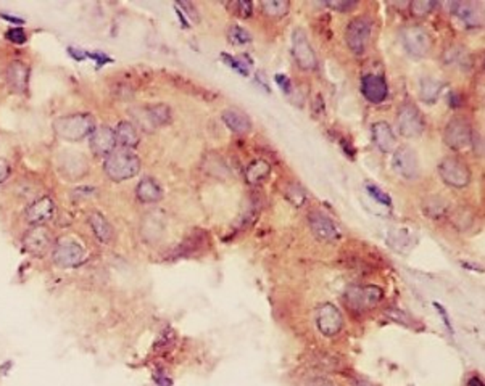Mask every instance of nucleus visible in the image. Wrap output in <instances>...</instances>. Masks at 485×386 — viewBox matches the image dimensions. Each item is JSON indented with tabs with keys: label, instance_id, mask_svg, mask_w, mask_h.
Listing matches in <instances>:
<instances>
[{
	"label": "nucleus",
	"instance_id": "nucleus-1",
	"mask_svg": "<svg viewBox=\"0 0 485 386\" xmlns=\"http://www.w3.org/2000/svg\"><path fill=\"white\" fill-rule=\"evenodd\" d=\"M103 171L115 182L128 181L136 177L141 171V159L132 150H113L108 156H105Z\"/></svg>",
	"mask_w": 485,
	"mask_h": 386
},
{
	"label": "nucleus",
	"instance_id": "nucleus-2",
	"mask_svg": "<svg viewBox=\"0 0 485 386\" xmlns=\"http://www.w3.org/2000/svg\"><path fill=\"white\" fill-rule=\"evenodd\" d=\"M95 121L92 114L78 113L70 116H61L54 121L55 134L63 140L78 142L94 132Z\"/></svg>",
	"mask_w": 485,
	"mask_h": 386
},
{
	"label": "nucleus",
	"instance_id": "nucleus-3",
	"mask_svg": "<svg viewBox=\"0 0 485 386\" xmlns=\"http://www.w3.org/2000/svg\"><path fill=\"white\" fill-rule=\"evenodd\" d=\"M373 32V21L368 17L353 18L345 29V41L350 50L357 55H363L366 52L369 39Z\"/></svg>",
	"mask_w": 485,
	"mask_h": 386
},
{
	"label": "nucleus",
	"instance_id": "nucleus-4",
	"mask_svg": "<svg viewBox=\"0 0 485 386\" xmlns=\"http://www.w3.org/2000/svg\"><path fill=\"white\" fill-rule=\"evenodd\" d=\"M439 174L446 185L455 188H463L469 185L471 171L468 164L455 156L444 158L439 164Z\"/></svg>",
	"mask_w": 485,
	"mask_h": 386
},
{
	"label": "nucleus",
	"instance_id": "nucleus-5",
	"mask_svg": "<svg viewBox=\"0 0 485 386\" xmlns=\"http://www.w3.org/2000/svg\"><path fill=\"white\" fill-rule=\"evenodd\" d=\"M384 292L377 285H364V287H353L347 292V303L355 311H368L377 306L382 301Z\"/></svg>",
	"mask_w": 485,
	"mask_h": 386
},
{
	"label": "nucleus",
	"instance_id": "nucleus-6",
	"mask_svg": "<svg viewBox=\"0 0 485 386\" xmlns=\"http://www.w3.org/2000/svg\"><path fill=\"white\" fill-rule=\"evenodd\" d=\"M52 258H54V263L59 264L60 267H76V265L83 263L84 250L78 241L63 236V238L57 240V243L54 245Z\"/></svg>",
	"mask_w": 485,
	"mask_h": 386
},
{
	"label": "nucleus",
	"instance_id": "nucleus-7",
	"mask_svg": "<svg viewBox=\"0 0 485 386\" xmlns=\"http://www.w3.org/2000/svg\"><path fill=\"white\" fill-rule=\"evenodd\" d=\"M397 121H398V129H400V134L403 137H408V139L419 137L426 129V123H424V118H422V113L416 108L415 105H410V103L403 105L400 111H398Z\"/></svg>",
	"mask_w": 485,
	"mask_h": 386
},
{
	"label": "nucleus",
	"instance_id": "nucleus-8",
	"mask_svg": "<svg viewBox=\"0 0 485 386\" xmlns=\"http://www.w3.org/2000/svg\"><path fill=\"white\" fill-rule=\"evenodd\" d=\"M402 43L405 50L415 58L426 57L430 50V36L421 26H408L402 32Z\"/></svg>",
	"mask_w": 485,
	"mask_h": 386
},
{
	"label": "nucleus",
	"instance_id": "nucleus-9",
	"mask_svg": "<svg viewBox=\"0 0 485 386\" xmlns=\"http://www.w3.org/2000/svg\"><path fill=\"white\" fill-rule=\"evenodd\" d=\"M473 128L466 119L455 118L451 119L444 130V140L450 148L464 150L471 145L473 139Z\"/></svg>",
	"mask_w": 485,
	"mask_h": 386
},
{
	"label": "nucleus",
	"instance_id": "nucleus-10",
	"mask_svg": "<svg viewBox=\"0 0 485 386\" xmlns=\"http://www.w3.org/2000/svg\"><path fill=\"white\" fill-rule=\"evenodd\" d=\"M292 53H294L295 61L299 63L301 70H315L316 65H318L313 47L310 45L308 36H306L304 29H295L294 34H292Z\"/></svg>",
	"mask_w": 485,
	"mask_h": 386
},
{
	"label": "nucleus",
	"instance_id": "nucleus-11",
	"mask_svg": "<svg viewBox=\"0 0 485 386\" xmlns=\"http://www.w3.org/2000/svg\"><path fill=\"white\" fill-rule=\"evenodd\" d=\"M316 325H318L319 332L324 336H335L344 327L342 314H340L334 304L326 303L318 309V314H316Z\"/></svg>",
	"mask_w": 485,
	"mask_h": 386
},
{
	"label": "nucleus",
	"instance_id": "nucleus-12",
	"mask_svg": "<svg viewBox=\"0 0 485 386\" xmlns=\"http://www.w3.org/2000/svg\"><path fill=\"white\" fill-rule=\"evenodd\" d=\"M392 169L398 176L405 179H415L419 176V161H417L416 152L410 147H402L393 153Z\"/></svg>",
	"mask_w": 485,
	"mask_h": 386
},
{
	"label": "nucleus",
	"instance_id": "nucleus-13",
	"mask_svg": "<svg viewBox=\"0 0 485 386\" xmlns=\"http://www.w3.org/2000/svg\"><path fill=\"white\" fill-rule=\"evenodd\" d=\"M89 147L95 156H108L117 147V137L115 130L108 125L95 128L94 132L89 135Z\"/></svg>",
	"mask_w": 485,
	"mask_h": 386
},
{
	"label": "nucleus",
	"instance_id": "nucleus-14",
	"mask_svg": "<svg viewBox=\"0 0 485 386\" xmlns=\"http://www.w3.org/2000/svg\"><path fill=\"white\" fill-rule=\"evenodd\" d=\"M52 243L54 240H52L50 232L44 225H34L30 232H26L25 238H23L25 248L36 256L46 254L52 248Z\"/></svg>",
	"mask_w": 485,
	"mask_h": 386
},
{
	"label": "nucleus",
	"instance_id": "nucleus-15",
	"mask_svg": "<svg viewBox=\"0 0 485 386\" xmlns=\"http://www.w3.org/2000/svg\"><path fill=\"white\" fill-rule=\"evenodd\" d=\"M55 214V201L50 196L37 198L28 206L26 221L32 225H44Z\"/></svg>",
	"mask_w": 485,
	"mask_h": 386
},
{
	"label": "nucleus",
	"instance_id": "nucleus-16",
	"mask_svg": "<svg viewBox=\"0 0 485 386\" xmlns=\"http://www.w3.org/2000/svg\"><path fill=\"white\" fill-rule=\"evenodd\" d=\"M362 94L371 103H382L388 95L387 81L382 76L366 74L362 79Z\"/></svg>",
	"mask_w": 485,
	"mask_h": 386
},
{
	"label": "nucleus",
	"instance_id": "nucleus-17",
	"mask_svg": "<svg viewBox=\"0 0 485 386\" xmlns=\"http://www.w3.org/2000/svg\"><path fill=\"white\" fill-rule=\"evenodd\" d=\"M308 222L313 234L323 241H334L340 236V232L333 221L323 212L315 211L308 216Z\"/></svg>",
	"mask_w": 485,
	"mask_h": 386
},
{
	"label": "nucleus",
	"instance_id": "nucleus-18",
	"mask_svg": "<svg viewBox=\"0 0 485 386\" xmlns=\"http://www.w3.org/2000/svg\"><path fill=\"white\" fill-rule=\"evenodd\" d=\"M6 81L13 92L25 94L30 82V68L23 61H12L6 70Z\"/></svg>",
	"mask_w": 485,
	"mask_h": 386
},
{
	"label": "nucleus",
	"instance_id": "nucleus-19",
	"mask_svg": "<svg viewBox=\"0 0 485 386\" xmlns=\"http://www.w3.org/2000/svg\"><path fill=\"white\" fill-rule=\"evenodd\" d=\"M371 134H373L374 145H376L382 153H390L392 150L395 148L397 137L395 134H393L392 128L387 123H384V121L374 123L371 128Z\"/></svg>",
	"mask_w": 485,
	"mask_h": 386
},
{
	"label": "nucleus",
	"instance_id": "nucleus-20",
	"mask_svg": "<svg viewBox=\"0 0 485 386\" xmlns=\"http://www.w3.org/2000/svg\"><path fill=\"white\" fill-rule=\"evenodd\" d=\"M451 13L468 28H477L482 24V14L475 3L456 2L451 5Z\"/></svg>",
	"mask_w": 485,
	"mask_h": 386
},
{
	"label": "nucleus",
	"instance_id": "nucleus-21",
	"mask_svg": "<svg viewBox=\"0 0 485 386\" xmlns=\"http://www.w3.org/2000/svg\"><path fill=\"white\" fill-rule=\"evenodd\" d=\"M115 137H117V143L121 145V148L131 150L134 147H137L139 142H141V134L136 125L129 121H121L115 129Z\"/></svg>",
	"mask_w": 485,
	"mask_h": 386
},
{
	"label": "nucleus",
	"instance_id": "nucleus-22",
	"mask_svg": "<svg viewBox=\"0 0 485 386\" xmlns=\"http://www.w3.org/2000/svg\"><path fill=\"white\" fill-rule=\"evenodd\" d=\"M221 119L228 125V129L232 130L235 134H246L252 129V123L250 119H248V116L244 114L242 111L239 110H224L223 114H221Z\"/></svg>",
	"mask_w": 485,
	"mask_h": 386
},
{
	"label": "nucleus",
	"instance_id": "nucleus-23",
	"mask_svg": "<svg viewBox=\"0 0 485 386\" xmlns=\"http://www.w3.org/2000/svg\"><path fill=\"white\" fill-rule=\"evenodd\" d=\"M136 195L142 203H157L161 200L163 190L155 179L146 177L137 183Z\"/></svg>",
	"mask_w": 485,
	"mask_h": 386
},
{
	"label": "nucleus",
	"instance_id": "nucleus-24",
	"mask_svg": "<svg viewBox=\"0 0 485 386\" xmlns=\"http://www.w3.org/2000/svg\"><path fill=\"white\" fill-rule=\"evenodd\" d=\"M89 225L99 241L110 243V241L113 240V227L100 212H92V214L89 216Z\"/></svg>",
	"mask_w": 485,
	"mask_h": 386
},
{
	"label": "nucleus",
	"instance_id": "nucleus-25",
	"mask_svg": "<svg viewBox=\"0 0 485 386\" xmlns=\"http://www.w3.org/2000/svg\"><path fill=\"white\" fill-rule=\"evenodd\" d=\"M271 174V166L266 159L258 158L252 161L246 169V179L250 185H258V183L265 182Z\"/></svg>",
	"mask_w": 485,
	"mask_h": 386
},
{
	"label": "nucleus",
	"instance_id": "nucleus-26",
	"mask_svg": "<svg viewBox=\"0 0 485 386\" xmlns=\"http://www.w3.org/2000/svg\"><path fill=\"white\" fill-rule=\"evenodd\" d=\"M146 114V121L150 123L152 128H158V125H165L171 121V108L165 103L150 105L143 110Z\"/></svg>",
	"mask_w": 485,
	"mask_h": 386
},
{
	"label": "nucleus",
	"instance_id": "nucleus-27",
	"mask_svg": "<svg viewBox=\"0 0 485 386\" xmlns=\"http://www.w3.org/2000/svg\"><path fill=\"white\" fill-rule=\"evenodd\" d=\"M442 90V84L439 81L430 79V77H426V79L421 81L419 87V94L421 99L426 101V103H434L439 99Z\"/></svg>",
	"mask_w": 485,
	"mask_h": 386
},
{
	"label": "nucleus",
	"instance_id": "nucleus-28",
	"mask_svg": "<svg viewBox=\"0 0 485 386\" xmlns=\"http://www.w3.org/2000/svg\"><path fill=\"white\" fill-rule=\"evenodd\" d=\"M206 243H208V238H206V235H205V232H192V235L187 238L184 243L181 245V248H179V254L182 256H186V254H192V253H195L197 250H200V248H204V246H206Z\"/></svg>",
	"mask_w": 485,
	"mask_h": 386
},
{
	"label": "nucleus",
	"instance_id": "nucleus-29",
	"mask_svg": "<svg viewBox=\"0 0 485 386\" xmlns=\"http://www.w3.org/2000/svg\"><path fill=\"white\" fill-rule=\"evenodd\" d=\"M289 2H286V0H265V2L261 3L263 12H265L268 17L271 18H281L287 14L289 12Z\"/></svg>",
	"mask_w": 485,
	"mask_h": 386
},
{
	"label": "nucleus",
	"instance_id": "nucleus-30",
	"mask_svg": "<svg viewBox=\"0 0 485 386\" xmlns=\"http://www.w3.org/2000/svg\"><path fill=\"white\" fill-rule=\"evenodd\" d=\"M228 36H229V41L232 43H237V45H244V43H248L252 41L250 32H248L247 29H244L242 26H237V24L230 26Z\"/></svg>",
	"mask_w": 485,
	"mask_h": 386
},
{
	"label": "nucleus",
	"instance_id": "nucleus-31",
	"mask_svg": "<svg viewBox=\"0 0 485 386\" xmlns=\"http://www.w3.org/2000/svg\"><path fill=\"white\" fill-rule=\"evenodd\" d=\"M221 58L228 63V65L232 68V70H235L239 72V74H242V76H248V66H247V63L244 61V60H240V58H234V57H230L228 55V53H221Z\"/></svg>",
	"mask_w": 485,
	"mask_h": 386
},
{
	"label": "nucleus",
	"instance_id": "nucleus-32",
	"mask_svg": "<svg viewBox=\"0 0 485 386\" xmlns=\"http://www.w3.org/2000/svg\"><path fill=\"white\" fill-rule=\"evenodd\" d=\"M366 190L369 195H371L374 200H377L381 205H386V206H390L392 205V200H390V196L387 195L386 192L381 190L377 185H373V183H368L366 185Z\"/></svg>",
	"mask_w": 485,
	"mask_h": 386
},
{
	"label": "nucleus",
	"instance_id": "nucleus-33",
	"mask_svg": "<svg viewBox=\"0 0 485 386\" xmlns=\"http://www.w3.org/2000/svg\"><path fill=\"white\" fill-rule=\"evenodd\" d=\"M232 10L239 14L240 18H248L252 17L253 3L248 2V0H237V2H234Z\"/></svg>",
	"mask_w": 485,
	"mask_h": 386
},
{
	"label": "nucleus",
	"instance_id": "nucleus-34",
	"mask_svg": "<svg viewBox=\"0 0 485 386\" xmlns=\"http://www.w3.org/2000/svg\"><path fill=\"white\" fill-rule=\"evenodd\" d=\"M435 8V2H426V0H419V2H413L411 10L416 17H424V14L430 13Z\"/></svg>",
	"mask_w": 485,
	"mask_h": 386
},
{
	"label": "nucleus",
	"instance_id": "nucleus-35",
	"mask_svg": "<svg viewBox=\"0 0 485 386\" xmlns=\"http://www.w3.org/2000/svg\"><path fill=\"white\" fill-rule=\"evenodd\" d=\"M6 37H7V41H10L13 43H25L28 41L25 29L20 28V26L8 29V31L6 32Z\"/></svg>",
	"mask_w": 485,
	"mask_h": 386
},
{
	"label": "nucleus",
	"instance_id": "nucleus-36",
	"mask_svg": "<svg viewBox=\"0 0 485 386\" xmlns=\"http://www.w3.org/2000/svg\"><path fill=\"white\" fill-rule=\"evenodd\" d=\"M287 198H289V200L294 203V205L300 206V205H304V201H305L306 196H305V193L301 192L299 187L292 185V187H289V190H287Z\"/></svg>",
	"mask_w": 485,
	"mask_h": 386
},
{
	"label": "nucleus",
	"instance_id": "nucleus-37",
	"mask_svg": "<svg viewBox=\"0 0 485 386\" xmlns=\"http://www.w3.org/2000/svg\"><path fill=\"white\" fill-rule=\"evenodd\" d=\"M88 58H92V60H95V65H97V68L103 66L105 63L113 61L112 58H110L107 53H103V52H88Z\"/></svg>",
	"mask_w": 485,
	"mask_h": 386
},
{
	"label": "nucleus",
	"instance_id": "nucleus-38",
	"mask_svg": "<svg viewBox=\"0 0 485 386\" xmlns=\"http://www.w3.org/2000/svg\"><path fill=\"white\" fill-rule=\"evenodd\" d=\"M275 81H276V84L281 87L282 92H286V94H290V92H292V82H290L289 77H287L286 74H276Z\"/></svg>",
	"mask_w": 485,
	"mask_h": 386
},
{
	"label": "nucleus",
	"instance_id": "nucleus-39",
	"mask_svg": "<svg viewBox=\"0 0 485 386\" xmlns=\"http://www.w3.org/2000/svg\"><path fill=\"white\" fill-rule=\"evenodd\" d=\"M329 5L333 8L335 10H340V12H345V10H350V8H353L355 5H357V2H350V0H329Z\"/></svg>",
	"mask_w": 485,
	"mask_h": 386
},
{
	"label": "nucleus",
	"instance_id": "nucleus-40",
	"mask_svg": "<svg viewBox=\"0 0 485 386\" xmlns=\"http://www.w3.org/2000/svg\"><path fill=\"white\" fill-rule=\"evenodd\" d=\"M434 306H435V309H437V311H439V316L442 317V321H444V323H445V327H446V328H448V330H450L451 333H453V327H451L450 317H448V314H446V311H445V307H444V306H440V304H439V303H434Z\"/></svg>",
	"mask_w": 485,
	"mask_h": 386
},
{
	"label": "nucleus",
	"instance_id": "nucleus-41",
	"mask_svg": "<svg viewBox=\"0 0 485 386\" xmlns=\"http://www.w3.org/2000/svg\"><path fill=\"white\" fill-rule=\"evenodd\" d=\"M68 53L75 58V60H78V61H84L86 58H88V52L79 50V48H76V47H68Z\"/></svg>",
	"mask_w": 485,
	"mask_h": 386
},
{
	"label": "nucleus",
	"instance_id": "nucleus-42",
	"mask_svg": "<svg viewBox=\"0 0 485 386\" xmlns=\"http://www.w3.org/2000/svg\"><path fill=\"white\" fill-rule=\"evenodd\" d=\"M8 176H10V166H8L6 159H0V183L7 181Z\"/></svg>",
	"mask_w": 485,
	"mask_h": 386
},
{
	"label": "nucleus",
	"instance_id": "nucleus-43",
	"mask_svg": "<svg viewBox=\"0 0 485 386\" xmlns=\"http://www.w3.org/2000/svg\"><path fill=\"white\" fill-rule=\"evenodd\" d=\"M181 7H182V12H189L190 14H189V17L192 18V19H199V17H197V10L194 8V5H192V3H189V2H181Z\"/></svg>",
	"mask_w": 485,
	"mask_h": 386
},
{
	"label": "nucleus",
	"instance_id": "nucleus-44",
	"mask_svg": "<svg viewBox=\"0 0 485 386\" xmlns=\"http://www.w3.org/2000/svg\"><path fill=\"white\" fill-rule=\"evenodd\" d=\"M306 386H334V383L328 378H323V376H319V378H313L310 381Z\"/></svg>",
	"mask_w": 485,
	"mask_h": 386
},
{
	"label": "nucleus",
	"instance_id": "nucleus-45",
	"mask_svg": "<svg viewBox=\"0 0 485 386\" xmlns=\"http://www.w3.org/2000/svg\"><path fill=\"white\" fill-rule=\"evenodd\" d=\"M155 381L158 383V386H171V380L161 374H158V375L155 374Z\"/></svg>",
	"mask_w": 485,
	"mask_h": 386
},
{
	"label": "nucleus",
	"instance_id": "nucleus-46",
	"mask_svg": "<svg viewBox=\"0 0 485 386\" xmlns=\"http://www.w3.org/2000/svg\"><path fill=\"white\" fill-rule=\"evenodd\" d=\"M468 386H485L484 381L479 378V376H471L468 380Z\"/></svg>",
	"mask_w": 485,
	"mask_h": 386
},
{
	"label": "nucleus",
	"instance_id": "nucleus-47",
	"mask_svg": "<svg viewBox=\"0 0 485 386\" xmlns=\"http://www.w3.org/2000/svg\"><path fill=\"white\" fill-rule=\"evenodd\" d=\"M0 18L7 19V21H10V23L23 24V19H21V18H17V17H8V14H7V13H2V14H0Z\"/></svg>",
	"mask_w": 485,
	"mask_h": 386
},
{
	"label": "nucleus",
	"instance_id": "nucleus-48",
	"mask_svg": "<svg viewBox=\"0 0 485 386\" xmlns=\"http://www.w3.org/2000/svg\"><path fill=\"white\" fill-rule=\"evenodd\" d=\"M176 13H177V14H179V19H181V23H182V24H184V26H186V28H189V23H187V19H186V17H184V12H181V8H179V7H176Z\"/></svg>",
	"mask_w": 485,
	"mask_h": 386
},
{
	"label": "nucleus",
	"instance_id": "nucleus-49",
	"mask_svg": "<svg viewBox=\"0 0 485 386\" xmlns=\"http://www.w3.org/2000/svg\"><path fill=\"white\" fill-rule=\"evenodd\" d=\"M450 103H451V106H459L461 101H459V99H458V95L451 94V101H450Z\"/></svg>",
	"mask_w": 485,
	"mask_h": 386
}]
</instances>
